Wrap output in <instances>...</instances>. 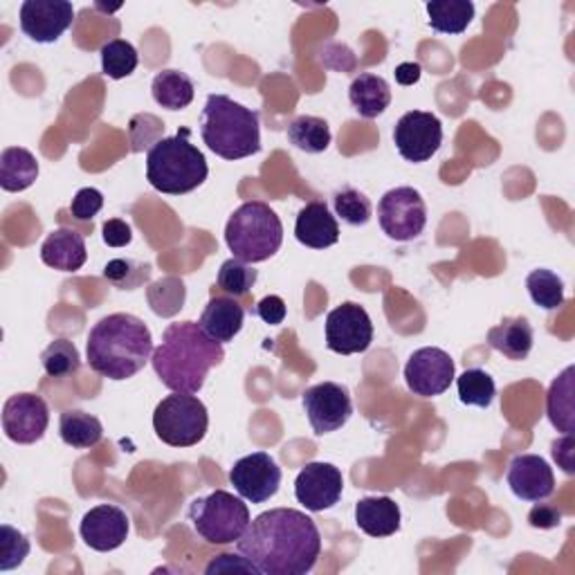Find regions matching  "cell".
Returning <instances> with one entry per match:
<instances>
[{"mask_svg": "<svg viewBox=\"0 0 575 575\" xmlns=\"http://www.w3.org/2000/svg\"><path fill=\"white\" fill-rule=\"evenodd\" d=\"M236 548L257 573L306 575L321 555V535L306 513L275 509L250 522Z\"/></svg>", "mask_w": 575, "mask_h": 575, "instance_id": "cell-1", "label": "cell"}, {"mask_svg": "<svg viewBox=\"0 0 575 575\" xmlns=\"http://www.w3.org/2000/svg\"><path fill=\"white\" fill-rule=\"evenodd\" d=\"M223 360V345L212 340L201 324L176 321L162 333V342L153 351L151 364L167 389L198 393L205 387L207 373Z\"/></svg>", "mask_w": 575, "mask_h": 575, "instance_id": "cell-2", "label": "cell"}, {"mask_svg": "<svg viewBox=\"0 0 575 575\" xmlns=\"http://www.w3.org/2000/svg\"><path fill=\"white\" fill-rule=\"evenodd\" d=\"M148 326L129 312H115L93 326L86 358L95 373L109 380H129L153 358Z\"/></svg>", "mask_w": 575, "mask_h": 575, "instance_id": "cell-3", "label": "cell"}, {"mask_svg": "<svg viewBox=\"0 0 575 575\" xmlns=\"http://www.w3.org/2000/svg\"><path fill=\"white\" fill-rule=\"evenodd\" d=\"M201 135L223 160H243L261 151L259 113L227 95H209L201 115Z\"/></svg>", "mask_w": 575, "mask_h": 575, "instance_id": "cell-4", "label": "cell"}, {"mask_svg": "<svg viewBox=\"0 0 575 575\" xmlns=\"http://www.w3.org/2000/svg\"><path fill=\"white\" fill-rule=\"evenodd\" d=\"M192 131L181 129L174 137H162L146 153V181L160 194L183 196L198 189L209 167L203 151L192 144Z\"/></svg>", "mask_w": 575, "mask_h": 575, "instance_id": "cell-5", "label": "cell"}, {"mask_svg": "<svg viewBox=\"0 0 575 575\" xmlns=\"http://www.w3.org/2000/svg\"><path fill=\"white\" fill-rule=\"evenodd\" d=\"M225 243L234 259L261 264L273 259L284 243V225L270 205L261 201L243 203L227 220Z\"/></svg>", "mask_w": 575, "mask_h": 575, "instance_id": "cell-6", "label": "cell"}, {"mask_svg": "<svg viewBox=\"0 0 575 575\" xmlns=\"http://www.w3.org/2000/svg\"><path fill=\"white\" fill-rule=\"evenodd\" d=\"M189 522L196 535L207 544L227 546L240 540L253 517L243 497H234L227 490H214L212 495L192 502Z\"/></svg>", "mask_w": 575, "mask_h": 575, "instance_id": "cell-7", "label": "cell"}, {"mask_svg": "<svg viewBox=\"0 0 575 575\" xmlns=\"http://www.w3.org/2000/svg\"><path fill=\"white\" fill-rule=\"evenodd\" d=\"M209 428L207 407L194 393L174 391L153 412V430L162 443L172 448L198 445Z\"/></svg>", "mask_w": 575, "mask_h": 575, "instance_id": "cell-8", "label": "cell"}, {"mask_svg": "<svg viewBox=\"0 0 575 575\" xmlns=\"http://www.w3.org/2000/svg\"><path fill=\"white\" fill-rule=\"evenodd\" d=\"M378 220L391 240H414L428 225L425 201L414 187L391 189L378 203Z\"/></svg>", "mask_w": 575, "mask_h": 575, "instance_id": "cell-9", "label": "cell"}, {"mask_svg": "<svg viewBox=\"0 0 575 575\" xmlns=\"http://www.w3.org/2000/svg\"><path fill=\"white\" fill-rule=\"evenodd\" d=\"M373 342V324L369 312L353 301H345L326 317V347L340 356L369 351Z\"/></svg>", "mask_w": 575, "mask_h": 575, "instance_id": "cell-10", "label": "cell"}, {"mask_svg": "<svg viewBox=\"0 0 575 575\" xmlns=\"http://www.w3.org/2000/svg\"><path fill=\"white\" fill-rule=\"evenodd\" d=\"M304 409L315 434L324 437L342 430L349 423L353 400L347 387L338 382H319L304 391Z\"/></svg>", "mask_w": 575, "mask_h": 575, "instance_id": "cell-11", "label": "cell"}, {"mask_svg": "<svg viewBox=\"0 0 575 575\" xmlns=\"http://www.w3.org/2000/svg\"><path fill=\"white\" fill-rule=\"evenodd\" d=\"M229 483L245 502L266 504L279 492L281 468L270 454L255 452L234 463L229 470Z\"/></svg>", "mask_w": 575, "mask_h": 575, "instance_id": "cell-12", "label": "cell"}, {"mask_svg": "<svg viewBox=\"0 0 575 575\" xmlns=\"http://www.w3.org/2000/svg\"><path fill=\"white\" fill-rule=\"evenodd\" d=\"M393 142L407 162H428L443 144V124L432 113L409 111L398 120Z\"/></svg>", "mask_w": 575, "mask_h": 575, "instance_id": "cell-13", "label": "cell"}, {"mask_svg": "<svg viewBox=\"0 0 575 575\" xmlns=\"http://www.w3.org/2000/svg\"><path fill=\"white\" fill-rule=\"evenodd\" d=\"M404 382L409 391L421 398L441 396L454 382V360L437 347L419 349L404 364Z\"/></svg>", "mask_w": 575, "mask_h": 575, "instance_id": "cell-14", "label": "cell"}, {"mask_svg": "<svg viewBox=\"0 0 575 575\" xmlns=\"http://www.w3.org/2000/svg\"><path fill=\"white\" fill-rule=\"evenodd\" d=\"M345 476L333 463H308L295 481V497L310 513H324L342 500Z\"/></svg>", "mask_w": 575, "mask_h": 575, "instance_id": "cell-15", "label": "cell"}, {"mask_svg": "<svg viewBox=\"0 0 575 575\" xmlns=\"http://www.w3.org/2000/svg\"><path fill=\"white\" fill-rule=\"evenodd\" d=\"M50 425V409L37 393H17L3 407V432L19 445L41 441Z\"/></svg>", "mask_w": 575, "mask_h": 575, "instance_id": "cell-16", "label": "cell"}, {"mask_svg": "<svg viewBox=\"0 0 575 575\" xmlns=\"http://www.w3.org/2000/svg\"><path fill=\"white\" fill-rule=\"evenodd\" d=\"M74 8L68 0H25L21 6V30L37 43H54L72 25Z\"/></svg>", "mask_w": 575, "mask_h": 575, "instance_id": "cell-17", "label": "cell"}, {"mask_svg": "<svg viewBox=\"0 0 575 575\" xmlns=\"http://www.w3.org/2000/svg\"><path fill=\"white\" fill-rule=\"evenodd\" d=\"M81 540H84L93 551L109 553L120 548L129 533H131V522L129 515L113 504H102L91 509L79 526Z\"/></svg>", "mask_w": 575, "mask_h": 575, "instance_id": "cell-18", "label": "cell"}, {"mask_svg": "<svg viewBox=\"0 0 575 575\" xmlns=\"http://www.w3.org/2000/svg\"><path fill=\"white\" fill-rule=\"evenodd\" d=\"M509 485L517 500L537 504L555 492V474L542 456L520 454L509 465Z\"/></svg>", "mask_w": 575, "mask_h": 575, "instance_id": "cell-19", "label": "cell"}, {"mask_svg": "<svg viewBox=\"0 0 575 575\" xmlns=\"http://www.w3.org/2000/svg\"><path fill=\"white\" fill-rule=\"evenodd\" d=\"M89 259L86 238L76 229L59 227L48 234V238L41 245V261L48 268L61 270V273H76L84 268Z\"/></svg>", "mask_w": 575, "mask_h": 575, "instance_id": "cell-20", "label": "cell"}, {"mask_svg": "<svg viewBox=\"0 0 575 575\" xmlns=\"http://www.w3.org/2000/svg\"><path fill=\"white\" fill-rule=\"evenodd\" d=\"M295 236L301 245L312 250H324L331 248L340 240V225L336 216L328 212L326 203L315 201L308 203L299 214L295 223Z\"/></svg>", "mask_w": 575, "mask_h": 575, "instance_id": "cell-21", "label": "cell"}, {"mask_svg": "<svg viewBox=\"0 0 575 575\" xmlns=\"http://www.w3.org/2000/svg\"><path fill=\"white\" fill-rule=\"evenodd\" d=\"M243 319H245V310H243V306L234 297L214 295L207 301L198 324L203 326V331L212 340L225 345V342H232L240 333Z\"/></svg>", "mask_w": 575, "mask_h": 575, "instance_id": "cell-22", "label": "cell"}, {"mask_svg": "<svg viewBox=\"0 0 575 575\" xmlns=\"http://www.w3.org/2000/svg\"><path fill=\"white\" fill-rule=\"evenodd\" d=\"M535 336L526 317H506L502 324L487 331V345L509 360H526L533 349Z\"/></svg>", "mask_w": 575, "mask_h": 575, "instance_id": "cell-23", "label": "cell"}, {"mask_svg": "<svg viewBox=\"0 0 575 575\" xmlns=\"http://www.w3.org/2000/svg\"><path fill=\"white\" fill-rule=\"evenodd\" d=\"M400 522V506L391 497H364L356 504V524L369 537L396 535Z\"/></svg>", "mask_w": 575, "mask_h": 575, "instance_id": "cell-24", "label": "cell"}, {"mask_svg": "<svg viewBox=\"0 0 575 575\" xmlns=\"http://www.w3.org/2000/svg\"><path fill=\"white\" fill-rule=\"evenodd\" d=\"M349 100L360 117L376 120L389 109L391 89L387 84V79L371 72H362L353 79V84L349 89Z\"/></svg>", "mask_w": 575, "mask_h": 575, "instance_id": "cell-25", "label": "cell"}, {"mask_svg": "<svg viewBox=\"0 0 575 575\" xmlns=\"http://www.w3.org/2000/svg\"><path fill=\"white\" fill-rule=\"evenodd\" d=\"M39 178L37 157L21 146H10L0 155V187L6 192H25Z\"/></svg>", "mask_w": 575, "mask_h": 575, "instance_id": "cell-26", "label": "cell"}, {"mask_svg": "<svg viewBox=\"0 0 575 575\" xmlns=\"http://www.w3.org/2000/svg\"><path fill=\"white\" fill-rule=\"evenodd\" d=\"M573 376L575 367H566L546 393V414L551 425L562 434H573L575 407H573Z\"/></svg>", "mask_w": 575, "mask_h": 575, "instance_id": "cell-27", "label": "cell"}, {"mask_svg": "<svg viewBox=\"0 0 575 575\" xmlns=\"http://www.w3.org/2000/svg\"><path fill=\"white\" fill-rule=\"evenodd\" d=\"M155 104L167 111H183L194 102V81L181 70H162L151 86Z\"/></svg>", "mask_w": 575, "mask_h": 575, "instance_id": "cell-28", "label": "cell"}, {"mask_svg": "<svg viewBox=\"0 0 575 575\" xmlns=\"http://www.w3.org/2000/svg\"><path fill=\"white\" fill-rule=\"evenodd\" d=\"M59 434L61 441L74 450H91L102 441L104 428L100 419L79 412V409H68V412L61 414Z\"/></svg>", "mask_w": 575, "mask_h": 575, "instance_id": "cell-29", "label": "cell"}, {"mask_svg": "<svg viewBox=\"0 0 575 575\" xmlns=\"http://www.w3.org/2000/svg\"><path fill=\"white\" fill-rule=\"evenodd\" d=\"M425 10L432 30L441 34H461L474 19V3L470 0H434Z\"/></svg>", "mask_w": 575, "mask_h": 575, "instance_id": "cell-30", "label": "cell"}, {"mask_svg": "<svg viewBox=\"0 0 575 575\" xmlns=\"http://www.w3.org/2000/svg\"><path fill=\"white\" fill-rule=\"evenodd\" d=\"M288 140L292 146L306 153H324L331 144V129L326 120L312 115H299L288 124Z\"/></svg>", "mask_w": 575, "mask_h": 575, "instance_id": "cell-31", "label": "cell"}, {"mask_svg": "<svg viewBox=\"0 0 575 575\" xmlns=\"http://www.w3.org/2000/svg\"><path fill=\"white\" fill-rule=\"evenodd\" d=\"M456 389L463 404L481 407V409H487L497 396L495 380H492V376L485 373L483 369H465L456 380Z\"/></svg>", "mask_w": 575, "mask_h": 575, "instance_id": "cell-32", "label": "cell"}, {"mask_svg": "<svg viewBox=\"0 0 575 575\" xmlns=\"http://www.w3.org/2000/svg\"><path fill=\"white\" fill-rule=\"evenodd\" d=\"M257 279L259 273L250 264H245L240 259H227L218 270L216 286L227 297H245L255 288Z\"/></svg>", "mask_w": 575, "mask_h": 575, "instance_id": "cell-33", "label": "cell"}, {"mask_svg": "<svg viewBox=\"0 0 575 575\" xmlns=\"http://www.w3.org/2000/svg\"><path fill=\"white\" fill-rule=\"evenodd\" d=\"M531 299L544 310H557L564 304V281L551 270H533L526 277Z\"/></svg>", "mask_w": 575, "mask_h": 575, "instance_id": "cell-34", "label": "cell"}, {"mask_svg": "<svg viewBox=\"0 0 575 575\" xmlns=\"http://www.w3.org/2000/svg\"><path fill=\"white\" fill-rule=\"evenodd\" d=\"M137 63H140L137 50L124 39H113L102 48V70L111 79L131 76Z\"/></svg>", "mask_w": 575, "mask_h": 575, "instance_id": "cell-35", "label": "cell"}, {"mask_svg": "<svg viewBox=\"0 0 575 575\" xmlns=\"http://www.w3.org/2000/svg\"><path fill=\"white\" fill-rule=\"evenodd\" d=\"M41 364L50 378H65L79 371L81 358L70 340H54L41 353Z\"/></svg>", "mask_w": 575, "mask_h": 575, "instance_id": "cell-36", "label": "cell"}, {"mask_svg": "<svg viewBox=\"0 0 575 575\" xmlns=\"http://www.w3.org/2000/svg\"><path fill=\"white\" fill-rule=\"evenodd\" d=\"M148 301L155 315H176L185 304V284L176 277L160 279L148 288Z\"/></svg>", "mask_w": 575, "mask_h": 575, "instance_id": "cell-37", "label": "cell"}, {"mask_svg": "<svg viewBox=\"0 0 575 575\" xmlns=\"http://www.w3.org/2000/svg\"><path fill=\"white\" fill-rule=\"evenodd\" d=\"M333 207H336V214L345 223L356 225V227L367 225L371 220V216H373L371 201L362 192H358L353 187H345L342 192H338L333 196Z\"/></svg>", "mask_w": 575, "mask_h": 575, "instance_id": "cell-38", "label": "cell"}, {"mask_svg": "<svg viewBox=\"0 0 575 575\" xmlns=\"http://www.w3.org/2000/svg\"><path fill=\"white\" fill-rule=\"evenodd\" d=\"M30 555V540L10 524L0 526V571H12Z\"/></svg>", "mask_w": 575, "mask_h": 575, "instance_id": "cell-39", "label": "cell"}, {"mask_svg": "<svg viewBox=\"0 0 575 575\" xmlns=\"http://www.w3.org/2000/svg\"><path fill=\"white\" fill-rule=\"evenodd\" d=\"M104 279L115 284L122 290H135L148 279V266L135 264L131 259H113L104 268Z\"/></svg>", "mask_w": 575, "mask_h": 575, "instance_id": "cell-40", "label": "cell"}, {"mask_svg": "<svg viewBox=\"0 0 575 575\" xmlns=\"http://www.w3.org/2000/svg\"><path fill=\"white\" fill-rule=\"evenodd\" d=\"M104 207V196L100 189L86 187V189H79L76 196L70 203V212L76 220H93Z\"/></svg>", "mask_w": 575, "mask_h": 575, "instance_id": "cell-41", "label": "cell"}, {"mask_svg": "<svg viewBox=\"0 0 575 575\" xmlns=\"http://www.w3.org/2000/svg\"><path fill=\"white\" fill-rule=\"evenodd\" d=\"M528 524L533 528H540V531L557 528L562 524V511H557V506L537 502V506L528 513Z\"/></svg>", "mask_w": 575, "mask_h": 575, "instance_id": "cell-42", "label": "cell"}, {"mask_svg": "<svg viewBox=\"0 0 575 575\" xmlns=\"http://www.w3.org/2000/svg\"><path fill=\"white\" fill-rule=\"evenodd\" d=\"M104 232V243L111 245V248H124V245H129L133 240V232H131V225L124 223L122 218H111L104 223L102 227Z\"/></svg>", "mask_w": 575, "mask_h": 575, "instance_id": "cell-43", "label": "cell"}, {"mask_svg": "<svg viewBox=\"0 0 575 575\" xmlns=\"http://www.w3.org/2000/svg\"><path fill=\"white\" fill-rule=\"evenodd\" d=\"M255 312H257L266 324L277 326V324H281V321L286 319V301H284L281 297H277V295H268V297H264V299L257 304Z\"/></svg>", "mask_w": 575, "mask_h": 575, "instance_id": "cell-44", "label": "cell"}, {"mask_svg": "<svg viewBox=\"0 0 575 575\" xmlns=\"http://www.w3.org/2000/svg\"><path fill=\"white\" fill-rule=\"evenodd\" d=\"M573 448H575L573 434H564L559 441L553 443V459L566 474L575 472V450Z\"/></svg>", "mask_w": 575, "mask_h": 575, "instance_id": "cell-45", "label": "cell"}, {"mask_svg": "<svg viewBox=\"0 0 575 575\" xmlns=\"http://www.w3.org/2000/svg\"><path fill=\"white\" fill-rule=\"evenodd\" d=\"M223 568H243V571H253V573H257V568L245 559L243 555L238 557V555H229V553H223V555H218L216 559H212L209 564H207V573H214V571H223Z\"/></svg>", "mask_w": 575, "mask_h": 575, "instance_id": "cell-46", "label": "cell"}, {"mask_svg": "<svg viewBox=\"0 0 575 575\" xmlns=\"http://www.w3.org/2000/svg\"><path fill=\"white\" fill-rule=\"evenodd\" d=\"M423 68L419 63H400L396 68V81L400 86H414L421 81Z\"/></svg>", "mask_w": 575, "mask_h": 575, "instance_id": "cell-47", "label": "cell"}]
</instances>
